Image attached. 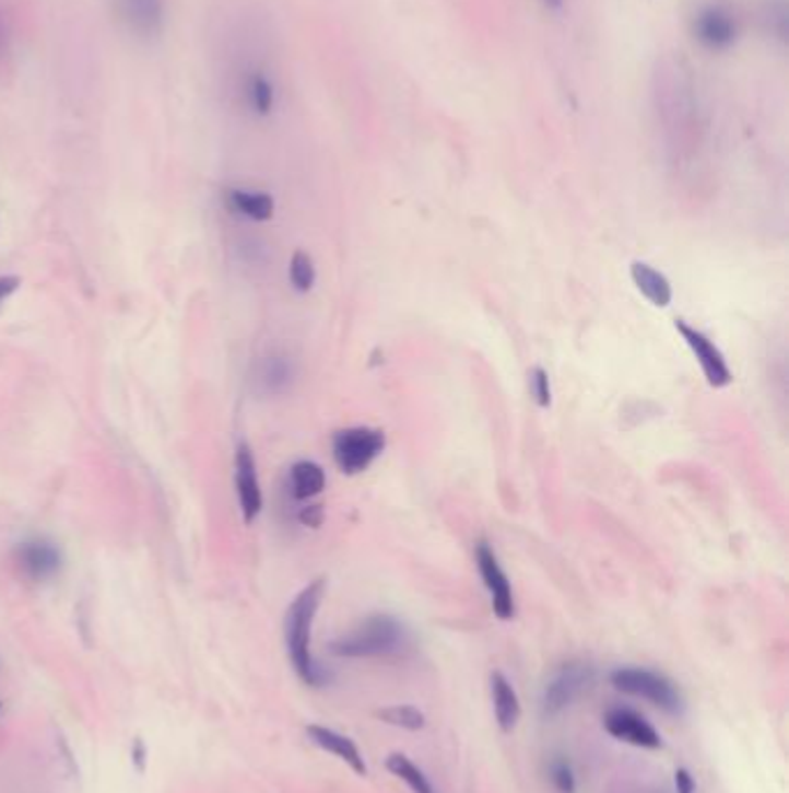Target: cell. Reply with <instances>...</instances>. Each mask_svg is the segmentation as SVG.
Returning a JSON list of instances; mask_svg holds the SVG:
<instances>
[{"mask_svg": "<svg viewBox=\"0 0 789 793\" xmlns=\"http://www.w3.org/2000/svg\"><path fill=\"white\" fill-rule=\"evenodd\" d=\"M322 596H325V580L318 578L294 596V602L285 613V648L290 664L294 673H297V678L313 689L325 687L331 680L329 670L315 660L310 652L313 622L315 615L320 610Z\"/></svg>", "mask_w": 789, "mask_h": 793, "instance_id": "6da1fadb", "label": "cell"}, {"mask_svg": "<svg viewBox=\"0 0 789 793\" xmlns=\"http://www.w3.org/2000/svg\"><path fill=\"white\" fill-rule=\"evenodd\" d=\"M410 648V631L393 615H370L362 625L337 638L331 654L343 660H370V656H393Z\"/></svg>", "mask_w": 789, "mask_h": 793, "instance_id": "7a4b0ae2", "label": "cell"}, {"mask_svg": "<svg viewBox=\"0 0 789 793\" xmlns=\"http://www.w3.org/2000/svg\"><path fill=\"white\" fill-rule=\"evenodd\" d=\"M611 685L614 689L637 696V699L648 701L650 705H656L669 714H681L685 708V699L681 689L667 678V675L650 670V668H639V666H623L616 668L614 673L609 675Z\"/></svg>", "mask_w": 789, "mask_h": 793, "instance_id": "3957f363", "label": "cell"}, {"mask_svg": "<svg viewBox=\"0 0 789 793\" xmlns=\"http://www.w3.org/2000/svg\"><path fill=\"white\" fill-rule=\"evenodd\" d=\"M387 446L385 432L373 428H348L333 436L331 453L337 467L348 474H364L373 462H376Z\"/></svg>", "mask_w": 789, "mask_h": 793, "instance_id": "277c9868", "label": "cell"}, {"mask_svg": "<svg viewBox=\"0 0 789 793\" xmlns=\"http://www.w3.org/2000/svg\"><path fill=\"white\" fill-rule=\"evenodd\" d=\"M116 22L121 24L134 40L153 43L165 33L167 0H109Z\"/></svg>", "mask_w": 789, "mask_h": 793, "instance_id": "5b68a950", "label": "cell"}, {"mask_svg": "<svg viewBox=\"0 0 789 793\" xmlns=\"http://www.w3.org/2000/svg\"><path fill=\"white\" fill-rule=\"evenodd\" d=\"M590 680H593V670L581 662H567L558 666L542 691L544 718H556L558 712L575 703Z\"/></svg>", "mask_w": 789, "mask_h": 793, "instance_id": "8992f818", "label": "cell"}, {"mask_svg": "<svg viewBox=\"0 0 789 793\" xmlns=\"http://www.w3.org/2000/svg\"><path fill=\"white\" fill-rule=\"evenodd\" d=\"M695 40L714 54L729 51L739 40V22L734 14L722 5H704L693 16Z\"/></svg>", "mask_w": 789, "mask_h": 793, "instance_id": "52a82bcc", "label": "cell"}, {"mask_svg": "<svg viewBox=\"0 0 789 793\" xmlns=\"http://www.w3.org/2000/svg\"><path fill=\"white\" fill-rule=\"evenodd\" d=\"M475 559H478V569L480 575L484 580V587L488 590L491 596V606L493 613H496L498 620H511L517 615V604H515V592H511V583L507 573L503 571L496 552L488 544H478L475 548Z\"/></svg>", "mask_w": 789, "mask_h": 793, "instance_id": "ba28073f", "label": "cell"}, {"mask_svg": "<svg viewBox=\"0 0 789 793\" xmlns=\"http://www.w3.org/2000/svg\"><path fill=\"white\" fill-rule=\"evenodd\" d=\"M676 330L687 343L690 351H693L695 360L699 362L708 385H714V388H725V385L732 383V370H729L722 351L711 339L681 318L676 320Z\"/></svg>", "mask_w": 789, "mask_h": 793, "instance_id": "9c48e42d", "label": "cell"}, {"mask_svg": "<svg viewBox=\"0 0 789 793\" xmlns=\"http://www.w3.org/2000/svg\"><path fill=\"white\" fill-rule=\"evenodd\" d=\"M234 482H236V497H239V506L246 525H252L258 515L262 513L264 497L258 478V464L248 443H239L234 457Z\"/></svg>", "mask_w": 789, "mask_h": 793, "instance_id": "30bf717a", "label": "cell"}, {"mask_svg": "<svg viewBox=\"0 0 789 793\" xmlns=\"http://www.w3.org/2000/svg\"><path fill=\"white\" fill-rule=\"evenodd\" d=\"M604 728L609 736H614L616 740L627 745H635L641 749L662 747V738L653 728V724L629 708H611L604 714Z\"/></svg>", "mask_w": 789, "mask_h": 793, "instance_id": "8fae6325", "label": "cell"}, {"mask_svg": "<svg viewBox=\"0 0 789 793\" xmlns=\"http://www.w3.org/2000/svg\"><path fill=\"white\" fill-rule=\"evenodd\" d=\"M14 557L19 569L24 571L26 578L35 580V583H47V580L56 578L63 567L61 550L47 538L24 540V544L16 546Z\"/></svg>", "mask_w": 789, "mask_h": 793, "instance_id": "7c38bea8", "label": "cell"}, {"mask_svg": "<svg viewBox=\"0 0 789 793\" xmlns=\"http://www.w3.org/2000/svg\"><path fill=\"white\" fill-rule=\"evenodd\" d=\"M306 733H308V738L315 745H318L320 749L333 754V757L341 759L343 763H348L354 772H357V775L366 778L368 768H366V761L362 757L360 747L354 745V740H350L348 736H343V733L333 731V728H327L322 724H310V726H306Z\"/></svg>", "mask_w": 789, "mask_h": 793, "instance_id": "4fadbf2b", "label": "cell"}, {"mask_svg": "<svg viewBox=\"0 0 789 793\" xmlns=\"http://www.w3.org/2000/svg\"><path fill=\"white\" fill-rule=\"evenodd\" d=\"M491 699H493V712H496L498 726L509 733L521 720V703L519 696L511 687V683L505 678L501 670L491 673Z\"/></svg>", "mask_w": 789, "mask_h": 793, "instance_id": "5bb4252c", "label": "cell"}, {"mask_svg": "<svg viewBox=\"0 0 789 793\" xmlns=\"http://www.w3.org/2000/svg\"><path fill=\"white\" fill-rule=\"evenodd\" d=\"M629 275H633V281L639 288V293L650 304L658 308L672 304V300H674L672 283H669V279L662 272H658V269L637 260V263H633V267H629Z\"/></svg>", "mask_w": 789, "mask_h": 793, "instance_id": "9a60e30c", "label": "cell"}, {"mask_svg": "<svg viewBox=\"0 0 789 793\" xmlns=\"http://www.w3.org/2000/svg\"><path fill=\"white\" fill-rule=\"evenodd\" d=\"M325 486H327V474L318 462L302 459L297 464H292L290 490H292L294 499L306 501V499L318 497L325 490Z\"/></svg>", "mask_w": 789, "mask_h": 793, "instance_id": "2e32d148", "label": "cell"}, {"mask_svg": "<svg viewBox=\"0 0 789 793\" xmlns=\"http://www.w3.org/2000/svg\"><path fill=\"white\" fill-rule=\"evenodd\" d=\"M229 205L234 211H239L242 217L250 221H269L275 211V202L269 193L262 190H244L234 188L229 190Z\"/></svg>", "mask_w": 789, "mask_h": 793, "instance_id": "e0dca14e", "label": "cell"}, {"mask_svg": "<svg viewBox=\"0 0 789 793\" xmlns=\"http://www.w3.org/2000/svg\"><path fill=\"white\" fill-rule=\"evenodd\" d=\"M294 381V362L283 355V353H273L269 358H264V362L260 364V385L262 390L269 395H283Z\"/></svg>", "mask_w": 789, "mask_h": 793, "instance_id": "ac0fdd59", "label": "cell"}, {"mask_svg": "<svg viewBox=\"0 0 789 793\" xmlns=\"http://www.w3.org/2000/svg\"><path fill=\"white\" fill-rule=\"evenodd\" d=\"M385 763L391 775L405 782L412 789V793H436L431 780L426 778V772L417 763H412L405 754L393 751V754H389Z\"/></svg>", "mask_w": 789, "mask_h": 793, "instance_id": "d6986e66", "label": "cell"}, {"mask_svg": "<svg viewBox=\"0 0 789 793\" xmlns=\"http://www.w3.org/2000/svg\"><path fill=\"white\" fill-rule=\"evenodd\" d=\"M248 105L258 116H269L275 105V86L264 72H252L246 84Z\"/></svg>", "mask_w": 789, "mask_h": 793, "instance_id": "ffe728a7", "label": "cell"}, {"mask_svg": "<svg viewBox=\"0 0 789 793\" xmlns=\"http://www.w3.org/2000/svg\"><path fill=\"white\" fill-rule=\"evenodd\" d=\"M378 720H382L389 726H397L403 731H422L426 726L424 712L414 705H391L376 712Z\"/></svg>", "mask_w": 789, "mask_h": 793, "instance_id": "44dd1931", "label": "cell"}, {"mask_svg": "<svg viewBox=\"0 0 789 793\" xmlns=\"http://www.w3.org/2000/svg\"><path fill=\"white\" fill-rule=\"evenodd\" d=\"M290 283L294 285V290H299V293H308V290L315 285V263L306 250H294V256L290 260Z\"/></svg>", "mask_w": 789, "mask_h": 793, "instance_id": "7402d4cb", "label": "cell"}, {"mask_svg": "<svg viewBox=\"0 0 789 793\" xmlns=\"http://www.w3.org/2000/svg\"><path fill=\"white\" fill-rule=\"evenodd\" d=\"M549 778L551 784L556 786L558 793H575V770H572L569 761L565 757H558L549 766Z\"/></svg>", "mask_w": 789, "mask_h": 793, "instance_id": "603a6c76", "label": "cell"}, {"mask_svg": "<svg viewBox=\"0 0 789 793\" xmlns=\"http://www.w3.org/2000/svg\"><path fill=\"white\" fill-rule=\"evenodd\" d=\"M528 388H530V395H532V399H535L538 406H542V409L551 406V381H549V374L542 370V366L530 370Z\"/></svg>", "mask_w": 789, "mask_h": 793, "instance_id": "cb8c5ba5", "label": "cell"}, {"mask_svg": "<svg viewBox=\"0 0 789 793\" xmlns=\"http://www.w3.org/2000/svg\"><path fill=\"white\" fill-rule=\"evenodd\" d=\"M22 288V279L10 275V277H0V306H3L5 300H10L16 290Z\"/></svg>", "mask_w": 789, "mask_h": 793, "instance_id": "d4e9b609", "label": "cell"}, {"mask_svg": "<svg viewBox=\"0 0 789 793\" xmlns=\"http://www.w3.org/2000/svg\"><path fill=\"white\" fill-rule=\"evenodd\" d=\"M130 757H132V766L137 770H146V759H149V751H146V745L142 738H137L132 743V749H130Z\"/></svg>", "mask_w": 789, "mask_h": 793, "instance_id": "484cf974", "label": "cell"}, {"mask_svg": "<svg viewBox=\"0 0 789 793\" xmlns=\"http://www.w3.org/2000/svg\"><path fill=\"white\" fill-rule=\"evenodd\" d=\"M322 506H306L302 513H299V520L304 522L306 527H320L322 525Z\"/></svg>", "mask_w": 789, "mask_h": 793, "instance_id": "4316f807", "label": "cell"}, {"mask_svg": "<svg viewBox=\"0 0 789 793\" xmlns=\"http://www.w3.org/2000/svg\"><path fill=\"white\" fill-rule=\"evenodd\" d=\"M676 789L679 793H695V782L690 778L687 770H676Z\"/></svg>", "mask_w": 789, "mask_h": 793, "instance_id": "83f0119b", "label": "cell"}, {"mask_svg": "<svg viewBox=\"0 0 789 793\" xmlns=\"http://www.w3.org/2000/svg\"><path fill=\"white\" fill-rule=\"evenodd\" d=\"M542 5L546 10H551V12H561L563 5H565V0H542Z\"/></svg>", "mask_w": 789, "mask_h": 793, "instance_id": "f1b7e54d", "label": "cell"}, {"mask_svg": "<svg viewBox=\"0 0 789 793\" xmlns=\"http://www.w3.org/2000/svg\"><path fill=\"white\" fill-rule=\"evenodd\" d=\"M0 708H3V703H0Z\"/></svg>", "mask_w": 789, "mask_h": 793, "instance_id": "f546056e", "label": "cell"}]
</instances>
